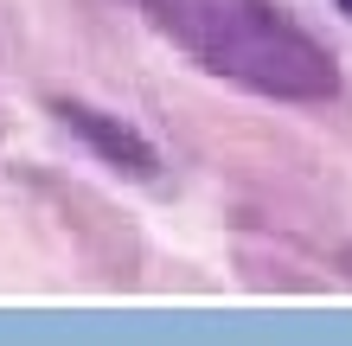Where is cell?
Returning <instances> with one entry per match:
<instances>
[{"label": "cell", "mask_w": 352, "mask_h": 346, "mask_svg": "<svg viewBox=\"0 0 352 346\" xmlns=\"http://www.w3.org/2000/svg\"><path fill=\"white\" fill-rule=\"evenodd\" d=\"M52 116L65 122V129L84 141V148L102 160V167H116V173H129V180H154L160 173V154H154V141L135 129V122H122L109 109H96V103H77V96H58Z\"/></svg>", "instance_id": "2"}, {"label": "cell", "mask_w": 352, "mask_h": 346, "mask_svg": "<svg viewBox=\"0 0 352 346\" xmlns=\"http://www.w3.org/2000/svg\"><path fill=\"white\" fill-rule=\"evenodd\" d=\"M340 13H352V0H340Z\"/></svg>", "instance_id": "3"}, {"label": "cell", "mask_w": 352, "mask_h": 346, "mask_svg": "<svg viewBox=\"0 0 352 346\" xmlns=\"http://www.w3.org/2000/svg\"><path fill=\"white\" fill-rule=\"evenodd\" d=\"M173 45L224 84L276 96V103H327L340 96V65L314 32H301L276 0H141Z\"/></svg>", "instance_id": "1"}]
</instances>
